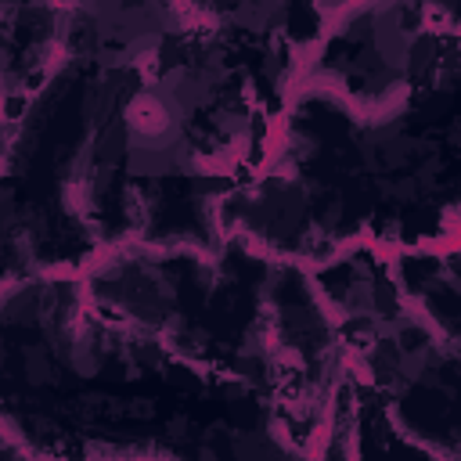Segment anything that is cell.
<instances>
[{"label":"cell","instance_id":"7a4b0ae2","mask_svg":"<svg viewBox=\"0 0 461 461\" xmlns=\"http://www.w3.org/2000/svg\"><path fill=\"white\" fill-rule=\"evenodd\" d=\"M328 4H61L4 115V281L126 249H220L267 166Z\"/></svg>","mask_w":461,"mask_h":461},{"label":"cell","instance_id":"5b68a950","mask_svg":"<svg viewBox=\"0 0 461 461\" xmlns=\"http://www.w3.org/2000/svg\"><path fill=\"white\" fill-rule=\"evenodd\" d=\"M310 461H454V457L436 454L425 443L411 439L385 414V407L353 375H346Z\"/></svg>","mask_w":461,"mask_h":461},{"label":"cell","instance_id":"3957f363","mask_svg":"<svg viewBox=\"0 0 461 461\" xmlns=\"http://www.w3.org/2000/svg\"><path fill=\"white\" fill-rule=\"evenodd\" d=\"M223 234L321 267L461 234V4H328L274 151Z\"/></svg>","mask_w":461,"mask_h":461},{"label":"cell","instance_id":"6da1fadb","mask_svg":"<svg viewBox=\"0 0 461 461\" xmlns=\"http://www.w3.org/2000/svg\"><path fill=\"white\" fill-rule=\"evenodd\" d=\"M4 439L36 461H310L349 375L310 267L238 234L4 281Z\"/></svg>","mask_w":461,"mask_h":461},{"label":"cell","instance_id":"277c9868","mask_svg":"<svg viewBox=\"0 0 461 461\" xmlns=\"http://www.w3.org/2000/svg\"><path fill=\"white\" fill-rule=\"evenodd\" d=\"M310 274L349 375L411 439L461 461V234L396 252L353 245Z\"/></svg>","mask_w":461,"mask_h":461}]
</instances>
